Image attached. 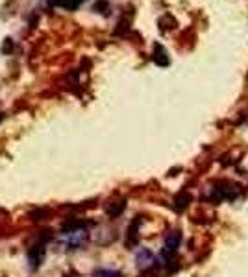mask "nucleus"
<instances>
[{
    "label": "nucleus",
    "instance_id": "nucleus-1",
    "mask_svg": "<svg viewBox=\"0 0 248 277\" xmlns=\"http://www.w3.org/2000/svg\"><path fill=\"white\" fill-rule=\"evenodd\" d=\"M48 238H50V235H41V237L32 244V248H30V251H28V264L32 270H37V268L43 264Z\"/></svg>",
    "mask_w": 248,
    "mask_h": 277
},
{
    "label": "nucleus",
    "instance_id": "nucleus-2",
    "mask_svg": "<svg viewBox=\"0 0 248 277\" xmlns=\"http://www.w3.org/2000/svg\"><path fill=\"white\" fill-rule=\"evenodd\" d=\"M87 240V231L86 229H76V231H63V237L59 240V244L63 246V249H78L84 246Z\"/></svg>",
    "mask_w": 248,
    "mask_h": 277
},
{
    "label": "nucleus",
    "instance_id": "nucleus-3",
    "mask_svg": "<svg viewBox=\"0 0 248 277\" xmlns=\"http://www.w3.org/2000/svg\"><path fill=\"white\" fill-rule=\"evenodd\" d=\"M180 242H182V235H180L178 231L169 233L165 242H163V251H161V259L165 260V262H169V260L176 255V251H178L180 248Z\"/></svg>",
    "mask_w": 248,
    "mask_h": 277
},
{
    "label": "nucleus",
    "instance_id": "nucleus-4",
    "mask_svg": "<svg viewBox=\"0 0 248 277\" xmlns=\"http://www.w3.org/2000/svg\"><path fill=\"white\" fill-rule=\"evenodd\" d=\"M215 198L217 200H235L239 196V187H237L235 183H230V181H224V183H220L219 187H215Z\"/></svg>",
    "mask_w": 248,
    "mask_h": 277
},
{
    "label": "nucleus",
    "instance_id": "nucleus-5",
    "mask_svg": "<svg viewBox=\"0 0 248 277\" xmlns=\"http://www.w3.org/2000/svg\"><path fill=\"white\" fill-rule=\"evenodd\" d=\"M137 268L139 270H146V268H150V266H154V262H156V257L148 251V249L141 248L137 251Z\"/></svg>",
    "mask_w": 248,
    "mask_h": 277
},
{
    "label": "nucleus",
    "instance_id": "nucleus-6",
    "mask_svg": "<svg viewBox=\"0 0 248 277\" xmlns=\"http://www.w3.org/2000/svg\"><path fill=\"white\" fill-rule=\"evenodd\" d=\"M152 59H154V63H157L159 67H167L169 63H171V59H169V56H167V52H165V48H163L161 45H154Z\"/></svg>",
    "mask_w": 248,
    "mask_h": 277
},
{
    "label": "nucleus",
    "instance_id": "nucleus-7",
    "mask_svg": "<svg viewBox=\"0 0 248 277\" xmlns=\"http://www.w3.org/2000/svg\"><path fill=\"white\" fill-rule=\"evenodd\" d=\"M191 204V194L187 193V191H182V193H178V196L174 198V209L178 211V213H182V211H185L187 207H189Z\"/></svg>",
    "mask_w": 248,
    "mask_h": 277
},
{
    "label": "nucleus",
    "instance_id": "nucleus-8",
    "mask_svg": "<svg viewBox=\"0 0 248 277\" xmlns=\"http://www.w3.org/2000/svg\"><path fill=\"white\" fill-rule=\"evenodd\" d=\"M84 0H50V4L54 8H63V10H78L81 6Z\"/></svg>",
    "mask_w": 248,
    "mask_h": 277
},
{
    "label": "nucleus",
    "instance_id": "nucleus-9",
    "mask_svg": "<svg viewBox=\"0 0 248 277\" xmlns=\"http://www.w3.org/2000/svg\"><path fill=\"white\" fill-rule=\"evenodd\" d=\"M124 209H126V200H119V202H113V204L108 205V207H106V213H108L111 218H117Z\"/></svg>",
    "mask_w": 248,
    "mask_h": 277
},
{
    "label": "nucleus",
    "instance_id": "nucleus-10",
    "mask_svg": "<svg viewBox=\"0 0 248 277\" xmlns=\"http://www.w3.org/2000/svg\"><path fill=\"white\" fill-rule=\"evenodd\" d=\"M93 277H122V275L115 270H97L93 273Z\"/></svg>",
    "mask_w": 248,
    "mask_h": 277
},
{
    "label": "nucleus",
    "instance_id": "nucleus-11",
    "mask_svg": "<svg viewBox=\"0 0 248 277\" xmlns=\"http://www.w3.org/2000/svg\"><path fill=\"white\" fill-rule=\"evenodd\" d=\"M0 119H2V113H0Z\"/></svg>",
    "mask_w": 248,
    "mask_h": 277
}]
</instances>
